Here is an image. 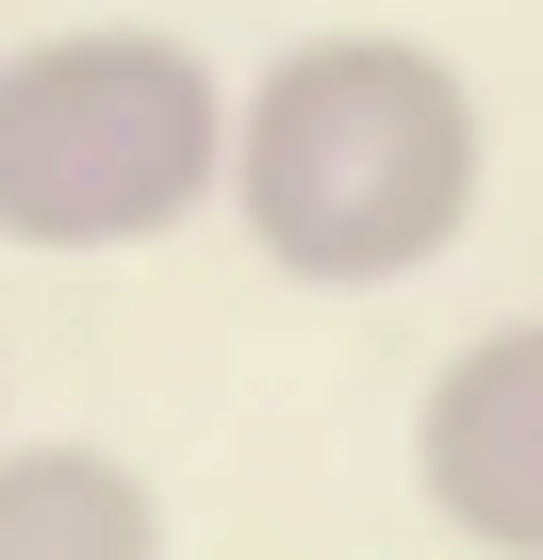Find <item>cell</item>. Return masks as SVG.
I'll use <instances>...</instances> for the list:
<instances>
[{
	"label": "cell",
	"mask_w": 543,
	"mask_h": 560,
	"mask_svg": "<svg viewBox=\"0 0 543 560\" xmlns=\"http://www.w3.org/2000/svg\"><path fill=\"white\" fill-rule=\"evenodd\" d=\"M231 83L214 50L99 18V34H34L0 50V247H50V264H116L165 247L231 198Z\"/></svg>",
	"instance_id": "7a4b0ae2"
},
{
	"label": "cell",
	"mask_w": 543,
	"mask_h": 560,
	"mask_svg": "<svg viewBox=\"0 0 543 560\" xmlns=\"http://www.w3.org/2000/svg\"><path fill=\"white\" fill-rule=\"evenodd\" d=\"M412 494L477 560H543V314L445 347V380L412 412Z\"/></svg>",
	"instance_id": "3957f363"
},
{
	"label": "cell",
	"mask_w": 543,
	"mask_h": 560,
	"mask_svg": "<svg viewBox=\"0 0 543 560\" xmlns=\"http://www.w3.org/2000/svg\"><path fill=\"white\" fill-rule=\"evenodd\" d=\"M477 182H494V116L428 34H297L231 116V214L314 298L428 280L477 231Z\"/></svg>",
	"instance_id": "6da1fadb"
},
{
	"label": "cell",
	"mask_w": 543,
	"mask_h": 560,
	"mask_svg": "<svg viewBox=\"0 0 543 560\" xmlns=\"http://www.w3.org/2000/svg\"><path fill=\"white\" fill-rule=\"evenodd\" d=\"M0 560H165V494L116 445H0Z\"/></svg>",
	"instance_id": "277c9868"
}]
</instances>
